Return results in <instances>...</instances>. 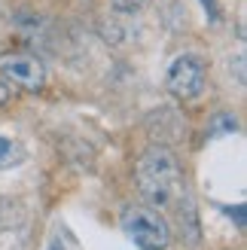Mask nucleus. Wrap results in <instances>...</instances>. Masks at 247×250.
<instances>
[{"mask_svg": "<svg viewBox=\"0 0 247 250\" xmlns=\"http://www.w3.org/2000/svg\"><path fill=\"white\" fill-rule=\"evenodd\" d=\"M138 189L153 208L174 205L183 192V171L168 146H150L138 162Z\"/></svg>", "mask_w": 247, "mask_h": 250, "instance_id": "obj_1", "label": "nucleus"}, {"mask_svg": "<svg viewBox=\"0 0 247 250\" xmlns=\"http://www.w3.org/2000/svg\"><path fill=\"white\" fill-rule=\"evenodd\" d=\"M122 226H125V232L134 238V244H138L141 250H165L171 244L168 220L162 214H156L153 208H144V205L125 208Z\"/></svg>", "mask_w": 247, "mask_h": 250, "instance_id": "obj_2", "label": "nucleus"}, {"mask_svg": "<svg viewBox=\"0 0 247 250\" xmlns=\"http://www.w3.org/2000/svg\"><path fill=\"white\" fill-rule=\"evenodd\" d=\"M205 61L199 55H177L174 61L168 64V73H165V85L168 92L180 98V101H192L205 92Z\"/></svg>", "mask_w": 247, "mask_h": 250, "instance_id": "obj_3", "label": "nucleus"}, {"mask_svg": "<svg viewBox=\"0 0 247 250\" xmlns=\"http://www.w3.org/2000/svg\"><path fill=\"white\" fill-rule=\"evenodd\" d=\"M0 77L6 85H16L24 92H40L46 85V67L40 58L28 52H9L0 58Z\"/></svg>", "mask_w": 247, "mask_h": 250, "instance_id": "obj_4", "label": "nucleus"}, {"mask_svg": "<svg viewBox=\"0 0 247 250\" xmlns=\"http://www.w3.org/2000/svg\"><path fill=\"white\" fill-rule=\"evenodd\" d=\"M28 162V146H24L19 137L0 134V171H12Z\"/></svg>", "mask_w": 247, "mask_h": 250, "instance_id": "obj_5", "label": "nucleus"}, {"mask_svg": "<svg viewBox=\"0 0 247 250\" xmlns=\"http://www.w3.org/2000/svg\"><path fill=\"white\" fill-rule=\"evenodd\" d=\"M146 3H150V0H110V6H113L116 12H138Z\"/></svg>", "mask_w": 247, "mask_h": 250, "instance_id": "obj_6", "label": "nucleus"}, {"mask_svg": "<svg viewBox=\"0 0 247 250\" xmlns=\"http://www.w3.org/2000/svg\"><path fill=\"white\" fill-rule=\"evenodd\" d=\"M6 101H9V85L3 83V77H0V107H3Z\"/></svg>", "mask_w": 247, "mask_h": 250, "instance_id": "obj_7", "label": "nucleus"}, {"mask_svg": "<svg viewBox=\"0 0 247 250\" xmlns=\"http://www.w3.org/2000/svg\"><path fill=\"white\" fill-rule=\"evenodd\" d=\"M202 3H205V6H211V12H214V0H202Z\"/></svg>", "mask_w": 247, "mask_h": 250, "instance_id": "obj_8", "label": "nucleus"}]
</instances>
